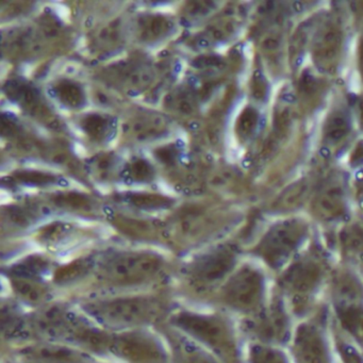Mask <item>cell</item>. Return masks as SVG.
Returning <instances> with one entry per match:
<instances>
[{"mask_svg":"<svg viewBox=\"0 0 363 363\" xmlns=\"http://www.w3.org/2000/svg\"><path fill=\"white\" fill-rule=\"evenodd\" d=\"M169 289L116 297L90 306L94 318L106 326L122 331L157 328L164 323L175 303Z\"/></svg>","mask_w":363,"mask_h":363,"instance_id":"4","label":"cell"},{"mask_svg":"<svg viewBox=\"0 0 363 363\" xmlns=\"http://www.w3.org/2000/svg\"><path fill=\"white\" fill-rule=\"evenodd\" d=\"M84 127H86V130L88 131L89 135H92V137L103 138L107 133L109 124L105 118L94 116L86 120Z\"/></svg>","mask_w":363,"mask_h":363,"instance_id":"32","label":"cell"},{"mask_svg":"<svg viewBox=\"0 0 363 363\" xmlns=\"http://www.w3.org/2000/svg\"><path fill=\"white\" fill-rule=\"evenodd\" d=\"M90 260H77L71 264L65 265L62 269H59L56 274V280L59 284H67V282L73 281L79 277L86 275L91 269Z\"/></svg>","mask_w":363,"mask_h":363,"instance_id":"26","label":"cell"},{"mask_svg":"<svg viewBox=\"0 0 363 363\" xmlns=\"http://www.w3.org/2000/svg\"><path fill=\"white\" fill-rule=\"evenodd\" d=\"M175 28L174 21L164 14H147L138 22V35L145 43H157L171 35Z\"/></svg>","mask_w":363,"mask_h":363,"instance_id":"16","label":"cell"},{"mask_svg":"<svg viewBox=\"0 0 363 363\" xmlns=\"http://www.w3.org/2000/svg\"><path fill=\"white\" fill-rule=\"evenodd\" d=\"M333 267L330 256L320 246L312 244L274 276L272 286L295 322L315 311L316 299L328 284Z\"/></svg>","mask_w":363,"mask_h":363,"instance_id":"3","label":"cell"},{"mask_svg":"<svg viewBox=\"0 0 363 363\" xmlns=\"http://www.w3.org/2000/svg\"><path fill=\"white\" fill-rule=\"evenodd\" d=\"M164 106L172 113L182 118H189L196 113L199 101L194 92L189 89L180 88L172 91L167 95Z\"/></svg>","mask_w":363,"mask_h":363,"instance_id":"22","label":"cell"},{"mask_svg":"<svg viewBox=\"0 0 363 363\" xmlns=\"http://www.w3.org/2000/svg\"><path fill=\"white\" fill-rule=\"evenodd\" d=\"M155 76L152 65L142 61H128L113 69L116 82L131 91L145 90L154 82Z\"/></svg>","mask_w":363,"mask_h":363,"instance_id":"15","label":"cell"},{"mask_svg":"<svg viewBox=\"0 0 363 363\" xmlns=\"http://www.w3.org/2000/svg\"><path fill=\"white\" fill-rule=\"evenodd\" d=\"M343 46L341 26L335 21H327L318 27L311 43L314 65L320 71L333 72L337 67Z\"/></svg>","mask_w":363,"mask_h":363,"instance_id":"11","label":"cell"},{"mask_svg":"<svg viewBox=\"0 0 363 363\" xmlns=\"http://www.w3.org/2000/svg\"><path fill=\"white\" fill-rule=\"evenodd\" d=\"M308 237L309 226L305 220L286 218L272 225L248 254L269 275L276 276L305 248Z\"/></svg>","mask_w":363,"mask_h":363,"instance_id":"7","label":"cell"},{"mask_svg":"<svg viewBox=\"0 0 363 363\" xmlns=\"http://www.w3.org/2000/svg\"><path fill=\"white\" fill-rule=\"evenodd\" d=\"M57 92L63 104L71 107H79L84 101V94L77 84L62 82L60 86H58Z\"/></svg>","mask_w":363,"mask_h":363,"instance_id":"29","label":"cell"},{"mask_svg":"<svg viewBox=\"0 0 363 363\" xmlns=\"http://www.w3.org/2000/svg\"><path fill=\"white\" fill-rule=\"evenodd\" d=\"M286 348L292 363H333L324 312L314 311L296 320Z\"/></svg>","mask_w":363,"mask_h":363,"instance_id":"9","label":"cell"},{"mask_svg":"<svg viewBox=\"0 0 363 363\" xmlns=\"http://www.w3.org/2000/svg\"><path fill=\"white\" fill-rule=\"evenodd\" d=\"M13 286L18 295L29 303H39L43 301L46 295L43 284H40L35 278L14 275Z\"/></svg>","mask_w":363,"mask_h":363,"instance_id":"25","label":"cell"},{"mask_svg":"<svg viewBox=\"0 0 363 363\" xmlns=\"http://www.w3.org/2000/svg\"><path fill=\"white\" fill-rule=\"evenodd\" d=\"M216 4L212 1H192L184 7V16L190 22L201 20L205 16H209L216 10Z\"/></svg>","mask_w":363,"mask_h":363,"instance_id":"30","label":"cell"},{"mask_svg":"<svg viewBox=\"0 0 363 363\" xmlns=\"http://www.w3.org/2000/svg\"><path fill=\"white\" fill-rule=\"evenodd\" d=\"M241 261V250L235 244H213L176 263L169 289L195 303L193 305L209 306L216 291Z\"/></svg>","mask_w":363,"mask_h":363,"instance_id":"2","label":"cell"},{"mask_svg":"<svg viewBox=\"0 0 363 363\" xmlns=\"http://www.w3.org/2000/svg\"><path fill=\"white\" fill-rule=\"evenodd\" d=\"M27 356L43 363H84L79 352L58 345H40L27 350Z\"/></svg>","mask_w":363,"mask_h":363,"instance_id":"19","label":"cell"},{"mask_svg":"<svg viewBox=\"0 0 363 363\" xmlns=\"http://www.w3.org/2000/svg\"><path fill=\"white\" fill-rule=\"evenodd\" d=\"M241 9L238 7L228 8L205 27L201 35L197 38V44L205 48L223 43L237 33L238 29L241 27Z\"/></svg>","mask_w":363,"mask_h":363,"instance_id":"14","label":"cell"},{"mask_svg":"<svg viewBox=\"0 0 363 363\" xmlns=\"http://www.w3.org/2000/svg\"><path fill=\"white\" fill-rule=\"evenodd\" d=\"M244 363H292L286 347L260 343L244 342Z\"/></svg>","mask_w":363,"mask_h":363,"instance_id":"17","label":"cell"},{"mask_svg":"<svg viewBox=\"0 0 363 363\" xmlns=\"http://www.w3.org/2000/svg\"><path fill=\"white\" fill-rule=\"evenodd\" d=\"M235 320L243 342H260L282 347L288 344L295 323L286 303L273 286L269 299L261 310L250 318Z\"/></svg>","mask_w":363,"mask_h":363,"instance_id":"8","label":"cell"},{"mask_svg":"<svg viewBox=\"0 0 363 363\" xmlns=\"http://www.w3.org/2000/svg\"><path fill=\"white\" fill-rule=\"evenodd\" d=\"M8 88H9L8 90L9 96L13 101H18L23 108L28 110L33 116H45L43 101H41L35 89L22 82H11Z\"/></svg>","mask_w":363,"mask_h":363,"instance_id":"24","label":"cell"},{"mask_svg":"<svg viewBox=\"0 0 363 363\" xmlns=\"http://www.w3.org/2000/svg\"><path fill=\"white\" fill-rule=\"evenodd\" d=\"M314 216L325 223L337 222L346 213V197L339 180H329L314 197Z\"/></svg>","mask_w":363,"mask_h":363,"instance_id":"13","label":"cell"},{"mask_svg":"<svg viewBox=\"0 0 363 363\" xmlns=\"http://www.w3.org/2000/svg\"><path fill=\"white\" fill-rule=\"evenodd\" d=\"M157 329L167 342L171 363H220L207 350L164 324Z\"/></svg>","mask_w":363,"mask_h":363,"instance_id":"12","label":"cell"},{"mask_svg":"<svg viewBox=\"0 0 363 363\" xmlns=\"http://www.w3.org/2000/svg\"><path fill=\"white\" fill-rule=\"evenodd\" d=\"M252 94L257 99H263L267 95V82H265L264 78L261 74H258L254 77Z\"/></svg>","mask_w":363,"mask_h":363,"instance_id":"35","label":"cell"},{"mask_svg":"<svg viewBox=\"0 0 363 363\" xmlns=\"http://www.w3.org/2000/svg\"><path fill=\"white\" fill-rule=\"evenodd\" d=\"M261 54L272 65H278L281 60L284 48V31L280 23H272L269 28L263 31L260 37Z\"/></svg>","mask_w":363,"mask_h":363,"instance_id":"23","label":"cell"},{"mask_svg":"<svg viewBox=\"0 0 363 363\" xmlns=\"http://www.w3.org/2000/svg\"><path fill=\"white\" fill-rule=\"evenodd\" d=\"M269 277L258 263L242 260L216 291L208 307L218 308L235 320L250 318L269 299L272 289Z\"/></svg>","mask_w":363,"mask_h":363,"instance_id":"6","label":"cell"},{"mask_svg":"<svg viewBox=\"0 0 363 363\" xmlns=\"http://www.w3.org/2000/svg\"><path fill=\"white\" fill-rule=\"evenodd\" d=\"M129 174L135 180H147L152 178V169L146 161L137 160L129 167Z\"/></svg>","mask_w":363,"mask_h":363,"instance_id":"33","label":"cell"},{"mask_svg":"<svg viewBox=\"0 0 363 363\" xmlns=\"http://www.w3.org/2000/svg\"><path fill=\"white\" fill-rule=\"evenodd\" d=\"M307 190L308 184H305V182H303V184H296L294 188L291 189V190L284 195L286 197L281 199V205L280 206L288 208L298 205L301 199L305 197Z\"/></svg>","mask_w":363,"mask_h":363,"instance_id":"31","label":"cell"},{"mask_svg":"<svg viewBox=\"0 0 363 363\" xmlns=\"http://www.w3.org/2000/svg\"><path fill=\"white\" fill-rule=\"evenodd\" d=\"M335 350L342 363H362L361 352L356 344L340 333L335 335Z\"/></svg>","mask_w":363,"mask_h":363,"instance_id":"27","label":"cell"},{"mask_svg":"<svg viewBox=\"0 0 363 363\" xmlns=\"http://www.w3.org/2000/svg\"><path fill=\"white\" fill-rule=\"evenodd\" d=\"M341 254L344 257L342 264L360 269L362 252V231L359 226L346 228L340 235Z\"/></svg>","mask_w":363,"mask_h":363,"instance_id":"21","label":"cell"},{"mask_svg":"<svg viewBox=\"0 0 363 363\" xmlns=\"http://www.w3.org/2000/svg\"><path fill=\"white\" fill-rule=\"evenodd\" d=\"M110 350L128 363H171L169 347L158 329H133L113 335Z\"/></svg>","mask_w":363,"mask_h":363,"instance_id":"10","label":"cell"},{"mask_svg":"<svg viewBox=\"0 0 363 363\" xmlns=\"http://www.w3.org/2000/svg\"><path fill=\"white\" fill-rule=\"evenodd\" d=\"M176 263L154 250H127L112 255L99 267V277L118 288L169 289Z\"/></svg>","mask_w":363,"mask_h":363,"instance_id":"5","label":"cell"},{"mask_svg":"<svg viewBox=\"0 0 363 363\" xmlns=\"http://www.w3.org/2000/svg\"><path fill=\"white\" fill-rule=\"evenodd\" d=\"M18 133V126L13 120L5 116H0V135L12 137Z\"/></svg>","mask_w":363,"mask_h":363,"instance_id":"34","label":"cell"},{"mask_svg":"<svg viewBox=\"0 0 363 363\" xmlns=\"http://www.w3.org/2000/svg\"><path fill=\"white\" fill-rule=\"evenodd\" d=\"M350 133V120L342 110H337L327 118L323 130V142L329 147L341 145Z\"/></svg>","mask_w":363,"mask_h":363,"instance_id":"20","label":"cell"},{"mask_svg":"<svg viewBox=\"0 0 363 363\" xmlns=\"http://www.w3.org/2000/svg\"><path fill=\"white\" fill-rule=\"evenodd\" d=\"M259 114L254 108L247 107L241 112L235 124L238 135L242 139L252 137L258 125Z\"/></svg>","mask_w":363,"mask_h":363,"instance_id":"28","label":"cell"},{"mask_svg":"<svg viewBox=\"0 0 363 363\" xmlns=\"http://www.w3.org/2000/svg\"><path fill=\"white\" fill-rule=\"evenodd\" d=\"M169 123L159 114H145L133 121L130 131L139 141L158 139L169 133Z\"/></svg>","mask_w":363,"mask_h":363,"instance_id":"18","label":"cell"},{"mask_svg":"<svg viewBox=\"0 0 363 363\" xmlns=\"http://www.w3.org/2000/svg\"><path fill=\"white\" fill-rule=\"evenodd\" d=\"M163 324L207 350L220 363H244V342L237 320L218 308L175 303Z\"/></svg>","mask_w":363,"mask_h":363,"instance_id":"1","label":"cell"}]
</instances>
